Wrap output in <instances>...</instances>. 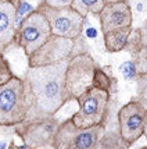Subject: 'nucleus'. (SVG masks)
Wrapping results in <instances>:
<instances>
[{"instance_id": "cd10ccee", "label": "nucleus", "mask_w": 147, "mask_h": 149, "mask_svg": "<svg viewBox=\"0 0 147 149\" xmlns=\"http://www.w3.org/2000/svg\"><path fill=\"white\" fill-rule=\"evenodd\" d=\"M106 3H117V1H124V0H104Z\"/></svg>"}, {"instance_id": "423d86ee", "label": "nucleus", "mask_w": 147, "mask_h": 149, "mask_svg": "<svg viewBox=\"0 0 147 149\" xmlns=\"http://www.w3.org/2000/svg\"><path fill=\"white\" fill-rule=\"evenodd\" d=\"M50 35L51 29L45 14L38 8H33L21 19L17 26L14 45L21 47L28 57L43 45Z\"/></svg>"}, {"instance_id": "a211bd4d", "label": "nucleus", "mask_w": 147, "mask_h": 149, "mask_svg": "<svg viewBox=\"0 0 147 149\" xmlns=\"http://www.w3.org/2000/svg\"><path fill=\"white\" fill-rule=\"evenodd\" d=\"M141 40H140V32H139V28L137 29H132V32L129 35V39H128V43L125 46V49L124 50H126V52L132 56L133 53H136L139 49L141 47Z\"/></svg>"}, {"instance_id": "412c9836", "label": "nucleus", "mask_w": 147, "mask_h": 149, "mask_svg": "<svg viewBox=\"0 0 147 149\" xmlns=\"http://www.w3.org/2000/svg\"><path fill=\"white\" fill-rule=\"evenodd\" d=\"M13 75H14V72H13V70H11V67H6V68L0 70V86L3 84H6Z\"/></svg>"}, {"instance_id": "0eeeda50", "label": "nucleus", "mask_w": 147, "mask_h": 149, "mask_svg": "<svg viewBox=\"0 0 147 149\" xmlns=\"http://www.w3.org/2000/svg\"><path fill=\"white\" fill-rule=\"evenodd\" d=\"M36 8L39 11H42L47 18L51 29V35L72 39V40H78L82 36L86 18L82 17L78 11H75L72 7L54 8V7L38 4Z\"/></svg>"}, {"instance_id": "b1692460", "label": "nucleus", "mask_w": 147, "mask_h": 149, "mask_svg": "<svg viewBox=\"0 0 147 149\" xmlns=\"http://www.w3.org/2000/svg\"><path fill=\"white\" fill-rule=\"evenodd\" d=\"M86 35H88V38H96L97 32L95 28H88V29H86Z\"/></svg>"}, {"instance_id": "ddd939ff", "label": "nucleus", "mask_w": 147, "mask_h": 149, "mask_svg": "<svg viewBox=\"0 0 147 149\" xmlns=\"http://www.w3.org/2000/svg\"><path fill=\"white\" fill-rule=\"evenodd\" d=\"M130 32H132V26L119 28V29H114V31H108V32L103 33L106 50L108 53L122 52L128 43Z\"/></svg>"}, {"instance_id": "4be33fe9", "label": "nucleus", "mask_w": 147, "mask_h": 149, "mask_svg": "<svg viewBox=\"0 0 147 149\" xmlns=\"http://www.w3.org/2000/svg\"><path fill=\"white\" fill-rule=\"evenodd\" d=\"M139 32H140V40L141 45L147 46V19L144 21V24L139 28Z\"/></svg>"}, {"instance_id": "7ed1b4c3", "label": "nucleus", "mask_w": 147, "mask_h": 149, "mask_svg": "<svg viewBox=\"0 0 147 149\" xmlns=\"http://www.w3.org/2000/svg\"><path fill=\"white\" fill-rule=\"evenodd\" d=\"M110 99L111 93L107 89L92 86L77 99L79 109L71 116V121L77 128H89L106 124Z\"/></svg>"}, {"instance_id": "f03ea898", "label": "nucleus", "mask_w": 147, "mask_h": 149, "mask_svg": "<svg viewBox=\"0 0 147 149\" xmlns=\"http://www.w3.org/2000/svg\"><path fill=\"white\" fill-rule=\"evenodd\" d=\"M32 109V96L24 78L14 74L0 86V125L15 127L24 123Z\"/></svg>"}, {"instance_id": "f3484780", "label": "nucleus", "mask_w": 147, "mask_h": 149, "mask_svg": "<svg viewBox=\"0 0 147 149\" xmlns=\"http://www.w3.org/2000/svg\"><path fill=\"white\" fill-rule=\"evenodd\" d=\"M137 84V102L147 110V72L136 77Z\"/></svg>"}, {"instance_id": "393cba45", "label": "nucleus", "mask_w": 147, "mask_h": 149, "mask_svg": "<svg viewBox=\"0 0 147 149\" xmlns=\"http://www.w3.org/2000/svg\"><path fill=\"white\" fill-rule=\"evenodd\" d=\"M144 10V4L141 3V1H139V3H136V11L137 13H141Z\"/></svg>"}, {"instance_id": "5701e85b", "label": "nucleus", "mask_w": 147, "mask_h": 149, "mask_svg": "<svg viewBox=\"0 0 147 149\" xmlns=\"http://www.w3.org/2000/svg\"><path fill=\"white\" fill-rule=\"evenodd\" d=\"M6 67H10V63L7 61V58L4 57V53H0V70L6 68Z\"/></svg>"}, {"instance_id": "20e7f679", "label": "nucleus", "mask_w": 147, "mask_h": 149, "mask_svg": "<svg viewBox=\"0 0 147 149\" xmlns=\"http://www.w3.org/2000/svg\"><path fill=\"white\" fill-rule=\"evenodd\" d=\"M97 64L88 52H78L68 60L65 71V93L70 100L78 97L95 85Z\"/></svg>"}, {"instance_id": "9b49d317", "label": "nucleus", "mask_w": 147, "mask_h": 149, "mask_svg": "<svg viewBox=\"0 0 147 149\" xmlns=\"http://www.w3.org/2000/svg\"><path fill=\"white\" fill-rule=\"evenodd\" d=\"M101 32L132 26V10L128 0L117 1V3H106L103 10L99 14Z\"/></svg>"}, {"instance_id": "dca6fc26", "label": "nucleus", "mask_w": 147, "mask_h": 149, "mask_svg": "<svg viewBox=\"0 0 147 149\" xmlns=\"http://www.w3.org/2000/svg\"><path fill=\"white\" fill-rule=\"evenodd\" d=\"M132 60L136 64L137 75L146 74L147 72V46H141L136 53L132 54Z\"/></svg>"}, {"instance_id": "a878e982", "label": "nucleus", "mask_w": 147, "mask_h": 149, "mask_svg": "<svg viewBox=\"0 0 147 149\" xmlns=\"http://www.w3.org/2000/svg\"><path fill=\"white\" fill-rule=\"evenodd\" d=\"M143 135L146 136V139H147V110H146V116H144V128H143Z\"/></svg>"}, {"instance_id": "1a4fd4ad", "label": "nucleus", "mask_w": 147, "mask_h": 149, "mask_svg": "<svg viewBox=\"0 0 147 149\" xmlns=\"http://www.w3.org/2000/svg\"><path fill=\"white\" fill-rule=\"evenodd\" d=\"M60 125L56 116L43 118H29L15 125V134L22 139L24 145L31 149L43 148L53 143L54 135Z\"/></svg>"}, {"instance_id": "c85d7f7f", "label": "nucleus", "mask_w": 147, "mask_h": 149, "mask_svg": "<svg viewBox=\"0 0 147 149\" xmlns=\"http://www.w3.org/2000/svg\"><path fill=\"white\" fill-rule=\"evenodd\" d=\"M17 149H31V148H28L26 145H22V146H19V148H17Z\"/></svg>"}, {"instance_id": "aec40b11", "label": "nucleus", "mask_w": 147, "mask_h": 149, "mask_svg": "<svg viewBox=\"0 0 147 149\" xmlns=\"http://www.w3.org/2000/svg\"><path fill=\"white\" fill-rule=\"evenodd\" d=\"M72 3H74V0H42L39 4L54 7V8H64V7H71Z\"/></svg>"}, {"instance_id": "f8f14e48", "label": "nucleus", "mask_w": 147, "mask_h": 149, "mask_svg": "<svg viewBox=\"0 0 147 149\" xmlns=\"http://www.w3.org/2000/svg\"><path fill=\"white\" fill-rule=\"evenodd\" d=\"M18 1L19 0H0V53H4L14 45Z\"/></svg>"}, {"instance_id": "4468645a", "label": "nucleus", "mask_w": 147, "mask_h": 149, "mask_svg": "<svg viewBox=\"0 0 147 149\" xmlns=\"http://www.w3.org/2000/svg\"><path fill=\"white\" fill-rule=\"evenodd\" d=\"M106 4L104 0H74L72 3V8L78 11L82 17H88V14H93V15H99L103 7Z\"/></svg>"}, {"instance_id": "c756f323", "label": "nucleus", "mask_w": 147, "mask_h": 149, "mask_svg": "<svg viewBox=\"0 0 147 149\" xmlns=\"http://www.w3.org/2000/svg\"><path fill=\"white\" fill-rule=\"evenodd\" d=\"M140 149H147V146H143V148H140Z\"/></svg>"}, {"instance_id": "39448f33", "label": "nucleus", "mask_w": 147, "mask_h": 149, "mask_svg": "<svg viewBox=\"0 0 147 149\" xmlns=\"http://www.w3.org/2000/svg\"><path fill=\"white\" fill-rule=\"evenodd\" d=\"M106 124L89 128H77L71 118L61 121L51 146L54 149H99Z\"/></svg>"}, {"instance_id": "bb28decb", "label": "nucleus", "mask_w": 147, "mask_h": 149, "mask_svg": "<svg viewBox=\"0 0 147 149\" xmlns=\"http://www.w3.org/2000/svg\"><path fill=\"white\" fill-rule=\"evenodd\" d=\"M6 148H7L6 142H1V141H0V149H6Z\"/></svg>"}, {"instance_id": "9d476101", "label": "nucleus", "mask_w": 147, "mask_h": 149, "mask_svg": "<svg viewBox=\"0 0 147 149\" xmlns=\"http://www.w3.org/2000/svg\"><path fill=\"white\" fill-rule=\"evenodd\" d=\"M146 109L136 99L129 100L118 111V125L119 135L126 146H132L143 135Z\"/></svg>"}, {"instance_id": "6ab92c4d", "label": "nucleus", "mask_w": 147, "mask_h": 149, "mask_svg": "<svg viewBox=\"0 0 147 149\" xmlns=\"http://www.w3.org/2000/svg\"><path fill=\"white\" fill-rule=\"evenodd\" d=\"M121 72L126 81H133V79H136V77H137V68H136V64L133 63V60L125 61V63L121 65Z\"/></svg>"}, {"instance_id": "2eb2a0df", "label": "nucleus", "mask_w": 147, "mask_h": 149, "mask_svg": "<svg viewBox=\"0 0 147 149\" xmlns=\"http://www.w3.org/2000/svg\"><path fill=\"white\" fill-rule=\"evenodd\" d=\"M99 149H128V146L122 141L119 132L110 131V132H104V135L101 136Z\"/></svg>"}, {"instance_id": "6e6552de", "label": "nucleus", "mask_w": 147, "mask_h": 149, "mask_svg": "<svg viewBox=\"0 0 147 149\" xmlns=\"http://www.w3.org/2000/svg\"><path fill=\"white\" fill-rule=\"evenodd\" d=\"M77 40L50 35L43 45L28 56V68L43 67V65L56 64L64 60H70L75 53L81 52L77 50Z\"/></svg>"}, {"instance_id": "f257e3e1", "label": "nucleus", "mask_w": 147, "mask_h": 149, "mask_svg": "<svg viewBox=\"0 0 147 149\" xmlns=\"http://www.w3.org/2000/svg\"><path fill=\"white\" fill-rule=\"evenodd\" d=\"M68 60L56 64L28 68L24 77L32 96V109L29 118H43L56 116L70 99L65 93V71Z\"/></svg>"}]
</instances>
